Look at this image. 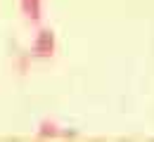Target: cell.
<instances>
[{"mask_svg":"<svg viewBox=\"0 0 154 142\" xmlns=\"http://www.w3.org/2000/svg\"><path fill=\"white\" fill-rule=\"evenodd\" d=\"M21 10L29 19L38 21L40 19V0H21Z\"/></svg>","mask_w":154,"mask_h":142,"instance_id":"2","label":"cell"},{"mask_svg":"<svg viewBox=\"0 0 154 142\" xmlns=\"http://www.w3.org/2000/svg\"><path fill=\"white\" fill-rule=\"evenodd\" d=\"M55 52V33L48 29H40L33 41V55L36 57H52Z\"/></svg>","mask_w":154,"mask_h":142,"instance_id":"1","label":"cell"}]
</instances>
